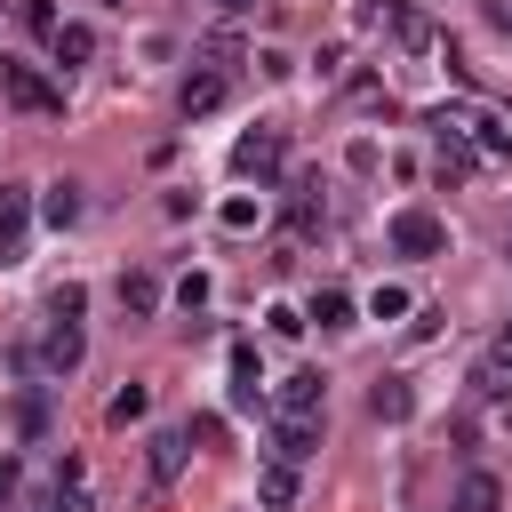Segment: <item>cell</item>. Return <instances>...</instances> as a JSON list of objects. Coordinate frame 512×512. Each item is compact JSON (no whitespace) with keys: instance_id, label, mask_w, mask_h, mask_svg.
<instances>
[{"instance_id":"7a4b0ae2","label":"cell","mask_w":512,"mask_h":512,"mask_svg":"<svg viewBox=\"0 0 512 512\" xmlns=\"http://www.w3.org/2000/svg\"><path fill=\"white\" fill-rule=\"evenodd\" d=\"M280 152H288L280 128H248V136L232 144V176H240V184H272V176H280Z\"/></svg>"},{"instance_id":"4316f807","label":"cell","mask_w":512,"mask_h":512,"mask_svg":"<svg viewBox=\"0 0 512 512\" xmlns=\"http://www.w3.org/2000/svg\"><path fill=\"white\" fill-rule=\"evenodd\" d=\"M48 424V400L40 392H16V432H40Z\"/></svg>"},{"instance_id":"30bf717a","label":"cell","mask_w":512,"mask_h":512,"mask_svg":"<svg viewBox=\"0 0 512 512\" xmlns=\"http://www.w3.org/2000/svg\"><path fill=\"white\" fill-rule=\"evenodd\" d=\"M184 448H192L184 432H152V440H144V464H152V488H168V480L184 472Z\"/></svg>"},{"instance_id":"f1b7e54d","label":"cell","mask_w":512,"mask_h":512,"mask_svg":"<svg viewBox=\"0 0 512 512\" xmlns=\"http://www.w3.org/2000/svg\"><path fill=\"white\" fill-rule=\"evenodd\" d=\"M264 320H272V336H304V312H296V304H272Z\"/></svg>"},{"instance_id":"cb8c5ba5","label":"cell","mask_w":512,"mask_h":512,"mask_svg":"<svg viewBox=\"0 0 512 512\" xmlns=\"http://www.w3.org/2000/svg\"><path fill=\"white\" fill-rule=\"evenodd\" d=\"M368 312H376V320H400V312H416V304H408V288H392V280H384V288L368 296Z\"/></svg>"},{"instance_id":"484cf974","label":"cell","mask_w":512,"mask_h":512,"mask_svg":"<svg viewBox=\"0 0 512 512\" xmlns=\"http://www.w3.org/2000/svg\"><path fill=\"white\" fill-rule=\"evenodd\" d=\"M80 304H88V288H80V280H64V288L48 296V312H56V320H80Z\"/></svg>"},{"instance_id":"603a6c76","label":"cell","mask_w":512,"mask_h":512,"mask_svg":"<svg viewBox=\"0 0 512 512\" xmlns=\"http://www.w3.org/2000/svg\"><path fill=\"white\" fill-rule=\"evenodd\" d=\"M24 216H32L24 184H0V232H24Z\"/></svg>"},{"instance_id":"ac0fdd59","label":"cell","mask_w":512,"mask_h":512,"mask_svg":"<svg viewBox=\"0 0 512 512\" xmlns=\"http://www.w3.org/2000/svg\"><path fill=\"white\" fill-rule=\"evenodd\" d=\"M312 320H320V328H352V296H344V288H320V296H312Z\"/></svg>"},{"instance_id":"2e32d148","label":"cell","mask_w":512,"mask_h":512,"mask_svg":"<svg viewBox=\"0 0 512 512\" xmlns=\"http://www.w3.org/2000/svg\"><path fill=\"white\" fill-rule=\"evenodd\" d=\"M472 128H480V152H488V160H512V128H504V112H472Z\"/></svg>"},{"instance_id":"5b68a950","label":"cell","mask_w":512,"mask_h":512,"mask_svg":"<svg viewBox=\"0 0 512 512\" xmlns=\"http://www.w3.org/2000/svg\"><path fill=\"white\" fill-rule=\"evenodd\" d=\"M320 456V416H280L272 424V464H312Z\"/></svg>"},{"instance_id":"d6a6232c","label":"cell","mask_w":512,"mask_h":512,"mask_svg":"<svg viewBox=\"0 0 512 512\" xmlns=\"http://www.w3.org/2000/svg\"><path fill=\"white\" fill-rule=\"evenodd\" d=\"M488 24H504V32H512V0H488Z\"/></svg>"},{"instance_id":"8fae6325","label":"cell","mask_w":512,"mask_h":512,"mask_svg":"<svg viewBox=\"0 0 512 512\" xmlns=\"http://www.w3.org/2000/svg\"><path fill=\"white\" fill-rule=\"evenodd\" d=\"M320 400H328V384H320L312 368H296V376L280 384V416H320Z\"/></svg>"},{"instance_id":"4fadbf2b","label":"cell","mask_w":512,"mask_h":512,"mask_svg":"<svg viewBox=\"0 0 512 512\" xmlns=\"http://www.w3.org/2000/svg\"><path fill=\"white\" fill-rule=\"evenodd\" d=\"M120 312H128V320H152V312H160V280H152V272H120Z\"/></svg>"},{"instance_id":"5bb4252c","label":"cell","mask_w":512,"mask_h":512,"mask_svg":"<svg viewBox=\"0 0 512 512\" xmlns=\"http://www.w3.org/2000/svg\"><path fill=\"white\" fill-rule=\"evenodd\" d=\"M48 48H56V64H88V56H96V32H88V24H56Z\"/></svg>"},{"instance_id":"ba28073f","label":"cell","mask_w":512,"mask_h":512,"mask_svg":"<svg viewBox=\"0 0 512 512\" xmlns=\"http://www.w3.org/2000/svg\"><path fill=\"white\" fill-rule=\"evenodd\" d=\"M264 400V360L256 344H232V408H256Z\"/></svg>"},{"instance_id":"7402d4cb","label":"cell","mask_w":512,"mask_h":512,"mask_svg":"<svg viewBox=\"0 0 512 512\" xmlns=\"http://www.w3.org/2000/svg\"><path fill=\"white\" fill-rule=\"evenodd\" d=\"M256 216H264V200H248V192L224 200V232H256Z\"/></svg>"},{"instance_id":"9a60e30c","label":"cell","mask_w":512,"mask_h":512,"mask_svg":"<svg viewBox=\"0 0 512 512\" xmlns=\"http://www.w3.org/2000/svg\"><path fill=\"white\" fill-rule=\"evenodd\" d=\"M256 496H264L272 512H288V504H296V464H264V472H256Z\"/></svg>"},{"instance_id":"8992f818","label":"cell","mask_w":512,"mask_h":512,"mask_svg":"<svg viewBox=\"0 0 512 512\" xmlns=\"http://www.w3.org/2000/svg\"><path fill=\"white\" fill-rule=\"evenodd\" d=\"M216 104H224V72H208V64H200V72H184L176 112H184V120H200V112H216Z\"/></svg>"},{"instance_id":"1f68e13d","label":"cell","mask_w":512,"mask_h":512,"mask_svg":"<svg viewBox=\"0 0 512 512\" xmlns=\"http://www.w3.org/2000/svg\"><path fill=\"white\" fill-rule=\"evenodd\" d=\"M24 264V232H0V272H16Z\"/></svg>"},{"instance_id":"3957f363","label":"cell","mask_w":512,"mask_h":512,"mask_svg":"<svg viewBox=\"0 0 512 512\" xmlns=\"http://www.w3.org/2000/svg\"><path fill=\"white\" fill-rule=\"evenodd\" d=\"M472 168H480V152H472V144H464V128L440 112V120H432V176H440V184H464Z\"/></svg>"},{"instance_id":"44dd1931","label":"cell","mask_w":512,"mask_h":512,"mask_svg":"<svg viewBox=\"0 0 512 512\" xmlns=\"http://www.w3.org/2000/svg\"><path fill=\"white\" fill-rule=\"evenodd\" d=\"M392 32H400V48H432V24L416 8H392Z\"/></svg>"},{"instance_id":"9c48e42d","label":"cell","mask_w":512,"mask_h":512,"mask_svg":"<svg viewBox=\"0 0 512 512\" xmlns=\"http://www.w3.org/2000/svg\"><path fill=\"white\" fill-rule=\"evenodd\" d=\"M408 408H416V392H408V376H376V384H368V416H376V424H400Z\"/></svg>"},{"instance_id":"f546056e","label":"cell","mask_w":512,"mask_h":512,"mask_svg":"<svg viewBox=\"0 0 512 512\" xmlns=\"http://www.w3.org/2000/svg\"><path fill=\"white\" fill-rule=\"evenodd\" d=\"M184 440H200V448H224V416H192V432Z\"/></svg>"},{"instance_id":"ffe728a7","label":"cell","mask_w":512,"mask_h":512,"mask_svg":"<svg viewBox=\"0 0 512 512\" xmlns=\"http://www.w3.org/2000/svg\"><path fill=\"white\" fill-rule=\"evenodd\" d=\"M8 16H16L24 32H40V40L56 32V8H48V0H8Z\"/></svg>"},{"instance_id":"d4e9b609","label":"cell","mask_w":512,"mask_h":512,"mask_svg":"<svg viewBox=\"0 0 512 512\" xmlns=\"http://www.w3.org/2000/svg\"><path fill=\"white\" fill-rule=\"evenodd\" d=\"M200 56H208V72H224V64L240 56V40H232V32H208V40H200Z\"/></svg>"},{"instance_id":"6da1fadb","label":"cell","mask_w":512,"mask_h":512,"mask_svg":"<svg viewBox=\"0 0 512 512\" xmlns=\"http://www.w3.org/2000/svg\"><path fill=\"white\" fill-rule=\"evenodd\" d=\"M0 96H8L16 112H32V120H64V88L40 80L32 64H16V56H0Z\"/></svg>"},{"instance_id":"52a82bcc","label":"cell","mask_w":512,"mask_h":512,"mask_svg":"<svg viewBox=\"0 0 512 512\" xmlns=\"http://www.w3.org/2000/svg\"><path fill=\"white\" fill-rule=\"evenodd\" d=\"M40 368H48V376H72V368H80V328H72V320H48V336H40Z\"/></svg>"},{"instance_id":"e575fe53","label":"cell","mask_w":512,"mask_h":512,"mask_svg":"<svg viewBox=\"0 0 512 512\" xmlns=\"http://www.w3.org/2000/svg\"><path fill=\"white\" fill-rule=\"evenodd\" d=\"M216 8H248V0H216Z\"/></svg>"},{"instance_id":"e0dca14e","label":"cell","mask_w":512,"mask_h":512,"mask_svg":"<svg viewBox=\"0 0 512 512\" xmlns=\"http://www.w3.org/2000/svg\"><path fill=\"white\" fill-rule=\"evenodd\" d=\"M40 216H48L56 232H64V224L80 216V184H48V200H40Z\"/></svg>"},{"instance_id":"d6986e66","label":"cell","mask_w":512,"mask_h":512,"mask_svg":"<svg viewBox=\"0 0 512 512\" xmlns=\"http://www.w3.org/2000/svg\"><path fill=\"white\" fill-rule=\"evenodd\" d=\"M144 408H152V392H144V384H120V392H112V408H104V416H112V424H136V416H144Z\"/></svg>"},{"instance_id":"83f0119b","label":"cell","mask_w":512,"mask_h":512,"mask_svg":"<svg viewBox=\"0 0 512 512\" xmlns=\"http://www.w3.org/2000/svg\"><path fill=\"white\" fill-rule=\"evenodd\" d=\"M176 304L200 312V304H208V272H184V280H176Z\"/></svg>"},{"instance_id":"4dcf8cb0","label":"cell","mask_w":512,"mask_h":512,"mask_svg":"<svg viewBox=\"0 0 512 512\" xmlns=\"http://www.w3.org/2000/svg\"><path fill=\"white\" fill-rule=\"evenodd\" d=\"M256 72H264V80H288V72H296V64H288V56H280V48H256Z\"/></svg>"},{"instance_id":"277c9868","label":"cell","mask_w":512,"mask_h":512,"mask_svg":"<svg viewBox=\"0 0 512 512\" xmlns=\"http://www.w3.org/2000/svg\"><path fill=\"white\" fill-rule=\"evenodd\" d=\"M392 248H400V256H440V248H448V224H440L432 208H400V216H392Z\"/></svg>"},{"instance_id":"7c38bea8","label":"cell","mask_w":512,"mask_h":512,"mask_svg":"<svg viewBox=\"0 0 512 512\" xmlns=\"http://www.w3.org/2000/svg\"><path fill=\"white\" fill-rule=\"evenodd\" d=\"M448 512H504V488H496V472H464Z\"/></svg>"},{"instance_id":"836d02e7","label":"cell","mask_w":512,"mask_h":512,"mask_svg":"<svg viewBox=\"0 0 512 512\" xmlns=\"http://www.w3.org/2000/svg\"><path fill=\"white\" fill-rule=\"evenodd\" d=\"M0 488H16V456H0Z\"/></svg>"}]
</instances>
